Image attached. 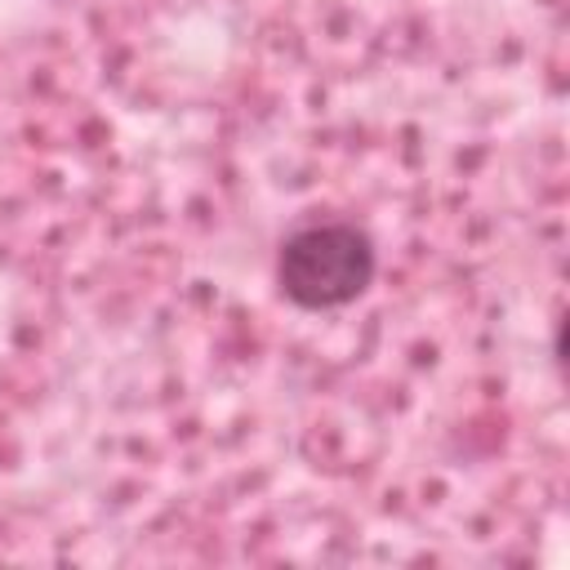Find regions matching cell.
<instances>
[{"instance_id":"cell-1","label":"cell","mask_w":570,"mask_h":570,"mask_svg":"<svg viewBox=\"0 0 570 570\" xmlns=\"http://www.w3.org/2000/svg\"><path fill=\"white\" fill-rule=\"evenodd\" d=\"M379 272V249L365 227L321 218L294 227L276 249V289L303 312H334L356 303Z\"/></svg>"}]
</instances>
